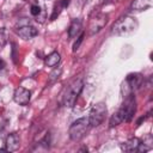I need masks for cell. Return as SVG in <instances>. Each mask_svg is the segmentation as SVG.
<instances>
[{
	"label": "cell",
	"instance_id": "obj_4",
	"mask_svg": "<svg viewBox=\"0 0 153 153\" xmlns=\"http://www.w3.org/2000/svg\"><path fill=\"white\" fill-rule=\"evenodd\" d=\"M106 115V105L103 102H99L97 104H94L91 110H90V115H88V122H90V127H98L105 118Z\"/></svg>",
	"mask_w": 153,
	"mask_h": 153
},
{
	"label": "cell",
	"instance_id": "obj_1",
	"mask_svg": "<svg viewBox=\"0 0 153 153\" xmlns=\"http://www.w3.org/2000/svg\"><path fill=\"white\" fill-rule=\"evenodd\" d=\"M137 26H139V23L134 17L124 16L112 25L111 33L116 36H128L133 33L137 29Z\"/></svg>",
	"mask_w": 153,
	"mask_h": 153
},
{
	"label": "cell",
	"instance_id": "obj_16",
	"mask_svg": "<svg viewBox=\"0 0 153 153\" xmlns=\"http://www.w3.org/2000/svg\"><path fill=\"white\" fill-rule=\"evenodd\" d=\"M124 120H123V112H122V110H121V108L111 116V118H110V127H116V126H118L120 123H122Z\"/></svg>",
	"mask_w": 153,
	"mask_h": 153
},
{
	"label": "cell",
	"instance_id": "obj_20",
	"mask_svg": "<svg viewBox=\"0 0 153 153\" xmlns=\"http://www.w3.org/2000/svg\"><path fill=\"white\" fill-rule=\"evenodd\" d=\"M45 19H47V13H45V10L42 7V10H41L39 14L36 17V20H37V22H39V23H43Z\"/></svg>",
	"mask_w": 153,
	"mask_h": 153
},
{
	"label": "cell",
	"instance_id": "obj_11",
	"mask_svg": "<svg viewBox=\"0 0 153 153\" xmlns=\"http://www.w3.org/2000/svg\"><path fill=\"white\" fill-rule=\"evenodd\" d=\"M153 148V139H152V136L148 134V135H146L143 139H142V141H140L139 142V146H137V152H147V151H151Z\"/></svg>",
	"mask_w": 153,
	"mask_h": 153
},
{
	"label": "cell",
	"instance_id": "obj_25",
	"mask_svg": "<svg viewBox=\"0 0 153 153\" xmlns=\"http://www.w3.org/2000/svg\"><path fill=\"white\" fill-rule=\"evenodd\" d=\"M2 109H4V105H2V102L0 100V114L2 112Z\"/></svg>",
	"mask_w": 153,
	"mask_h": 153
},
{
	"label": "cell",
	"instance_id": "obj_21",
	"mask_svg": "<svg viewBox=\"0 0 153 153\" xmlns=\"http://www.w3.org/2000/svg\"><path fill=\"white\" fill-rule=\"evenodd\" d=\"M84 33H81L79 37H78V39L75 41V43H74V45H73V51H76L78 49H79V47H80V44L82 43V41H84Z\"/></svg>",
	"mask_w": 153,
	"mask_h": 153
},
{
	"label": "cell",
	"instance_id": "obj_8",
	"mask_svg": "<svg viewBox=\"0 0 153 153\" xmlns=\"http://www.w3.org/2000/svg\"><path fill=\"white\" fill-rule=\"evenodd\" d=\"M6 149L7 152H16L20 146V137L17 133H11L6 137Z\"/></svg>",
	"mask_w": 153,
	"mask_h": 153
},
{
	"label": "cell",
	"instance_id": "obj_19",
	"mask_svg": "<svg viewBox=\"0 0 153 153\" xmlns=\"http://www.w3.org/2000/svg\"><path fill=\"white\" fill-rule=\"evenodd\" d=\"M63 10V7L60 5V2H57V4H55V6H54V10H53V14L50 16V20H55L57 17H59V14L61 13V11Z\"/></svg>",
	"mask_w": 153,
	"mask_h": 153
},
{
	"label": "cell",
	"instance_id": "obj_3",
	"mask_svg": "<svg viewBox=\"0 0 153 153\" xmlns=\"http://www.w3.org/2000/svg\"><path fill=\"white\" fill-rule=\"evenodd\" d=\"M88 128H90V122H88L87 117L78 118L69 127L68 134H69L71 140L72 141H80L85 136V134L87 133Z\"/></svg>",
	"mask_w": 153,
	"mask_h": 153
},
{
	"label": "cell",
	"instance_id": "obj_23",
	"mask_svg": "<svg viewBox=\"0 0 153 153\" xmlns=\"http://www.w3.org/2000/svg\"><path fill=\"white\" fill-rule=\"evenodd\" d=\"M59 2H60V5H61L63 8H66V7L69 5V0H59Z\"/></svg>",
	"mask_w": 153,
	"mask_h": 153
},
{
	"label": "cell",
	"instance_id": "obj_2",
	"mask_svg": "<svg viewBox=\"0 0 153 153\" xmlns=\"http://www.w3.org/2000/svg\"><path fill=\"white\" fill-rule=\"evenodd\" d=\"M82 87H84L82 79H75V80H73L72 84H69L67 86V88L65 90V93L62 96L63 105L65 106H68V108H72L75 104L79 94L81 93Z\"/></svg>",
	"mask_w": 153,
	"mask_h": 153
},
{
	"label": "cell",
	"instance_id": "obj_9",
	"mask_svg": "<svg viewBox=\"0 0 153 153\" xmlns=\"http://www.w3.org/2000/svg\"><path fill=\"white\" fill-rule=\"evenodd\" d=\"M17 33L19 35V37L24 38V39H30L35 36L38 35V31L36 27L31 26V25H23V26H19L17 29Z\"/></svg>",
	"mask_w": 153,
	"mask_h": 153
},
{
	"label": "cell",
	"instance_id": "obj_7",
	"mask_svg": "<svg viewBox=\"0 0 153 153\" xmlns=\"http://www.w3.org/2000/svg\"><path fill=\"white\" fill-rule=\"evenodd\" d=\"M13 99L19 105H26L31 99V92L25 87H17L13 94Z\"/></svg>",
	"mask_w": 153,
	"mask_h": 153
},
{
	"label": "cell",
	"instance_id": "obj_24",
	"mask_svg": "<svg viewBox=\"0 0 153 153\" xmlns=\"http://www.w3.org/2000/svg\"><path fill=\"white\" fill-rule=\"evenodd\" d=\"M5 66H6L5 61H4V60H0V71H2V69L5 68Z\"/></svg>",
	"mask_w": 153,
	"mask_h": 153
},
{
	"label": "cell",
	"instance_id": "obj_15",
	"mask_svg": "<svg viewBox=\"0 0 153 153\" xmlns=\"http://www.w3.org/2000/svg\"><path fill=\"white\" fill-rule=\"evenodd\" d=\"M60 60H61L60 54H59L57 51H53V53H50L48 56H45L44 63H45V66H48V67H55V66H57V63L60 62Z\"/></svg>",
	"mask_w": 153,
	"mask_h": 153
},
{
	"label": "cell",
	"instance_id": "obj_18",
	"mask_svg": "<svg viewBox=\"0 0 153 153\" xmlns=\"http://www.w3.org/2000/svg\"><path fill=\"white\" fill-rule=\"evenodd\" d=\"M7 38H8V36H7L6 29H5V27H1V29H0V49H2V48L6 45Z\"/></svg>",
	"mask_w": 153,
	"mask_h": 153
},
{
	"label": "cell",
	"instance_id": "obj_26",
	"mask_svg": "<svg viewBox=\"0 0 153 153\" xmlns=\"http://www.w3.org/2000/svg\"><path fill=\"white\" fill-rule=\"evenodd\" d=\"M79 1H80V2H86L87 0H79Z\"/></svg>",
	"mask_w": 153,
	"mask_h": 153
},
{
	"label": "cell",
	"instance_id": "obj_17",
	"mask_svg": "<svg viewBox=\"0 0 153 153\" xmlns=\"http://www.w3.org/2000/svg\"><path fill=\"white\" fill-rule=\"evenodd\" d=\"M61 73H62V68L61 67H55L50 73H49V76H48V80L50 84L55 82L60 76H61Z\"/></svg>",
	"mask_w": 153,
	"mask_h": 153
},
{
	"label": "cell",
	"instance_id": "obj_10",
	"mask_svg": "<svg viewBox=\"0 0 153 153\" xmlns=\"http://www.w3.org/2000/svg\"><path fill=\"white\" fill-rule=\"evenodd\" d=\"M126 81L128 82V85L130 86V88L134 91L135 88H139L143 81V76L139 73H134V74H129L126 78Z\"/></svg>",
	"mask_w": 153,
	"mask_h": 153
},
{
	"label": "cell",
	"instance_id": "obj_22",
	"mask_svg": "<svg viewBox=\"0 0 153 153\" xmlns=\"http://www.w3.org/2000/svg\"><path fill=\"white\" fill-rule=\"evenodd\" d=\"M41 10H42V7H39L38 5H32V6H31V10H30V12H31V14H32L33 17H37V16L39 14Z\"/></svg>",
	"mask_w": 153,
	"mask_h": 153
},
{
	"label": "cell",
	"instance_id": "obj_13",
	"mask_svg": "<svg viewBox=\"0 0 153 153\" xmlns=\"http://www.w3.org/2000/svg\"><path fill=\"white\" fill-rule=\"evenodd\" d=\"M139 142H140V140H139L137 137H131V139H129L128 141L123 142L122 146H121V148H122L124 152H134V151L137 149Z\"/></svg>",
	"mask_w": 153,
	"mask_h": 153
},
{
	"label": "cell",
	"instance_id": "obj_5",
	"mask_svg": "<svg viewBox=\"0 0 153 153\" xmlns=\"http://www.w3.org/2000/svg\"><path fill=\"white\" fill-rule=\"evenodd\" d=\"M123 98H124V100L121 106V110L123 112V120L126 122H130L136 111V100H135V97L133 96V93H130Z\"/></svg>",
	"mask_w": 153,
	"mask_h": 153
},
{
	"label": "cell",
	"instance_id": "obj_14",
	"mask_svg": "<svg viewBox=\"0 0 153 153\" xmlns=\"http://www.w3.org/2000/svg\"><path fill=\"white\" fill-rule=\"evenodd\" d=\"M153 0H134L131 2V8L135 11H143L152 6Z\"/></svg>",
	"mask_w": 153,
	"mask_h": 153
},
{
	"label": "cell",
	"instance_id": "obj_12",
	"mask_svg": "<svg viewBox=\"0 0 153 153\" xmlns=\"http://www.w3.org/2000/svg\"><path fill=\"white\" fill-rule=\"evenodd\" d=\"M81 31V20L80 19H74L68 29V36L69 38H74L79 35V32Z\"/></svg>",
	"mask_w": 153,
	"mask_h": 153
},
{
	"label": "cell",
	"instance_id": "obj_27",
	"mask_svg": "<svg viewBox=\"0 0 153 153\" xmlns=\"http://www.w3.org/2000/svg\"><path fill=\"white\" fill-rule=\"evenodd\" d=\"M23 1H27V0H23Z\"/></svg>",
	"mask_w": 153,
	"mask_h": 153
},
{
	"label": "cell",
	"instance_id": "obj_6",
	"mask_svg": "<svg viewBox=\"0 0 153 153\" xmlns=\"http://www.w3.org/2000/svg\"><path fill=\"white\" fill-rule=\"evenodd\" d=\"M108 23V16L104 14V13H98L96 16H93L91 19H90V23H88V35H94L97 32H99L104 26L105 24Z\"/></svg>",
	"mask_w": 153,
	"mask_h": 153
}]
</instances>
